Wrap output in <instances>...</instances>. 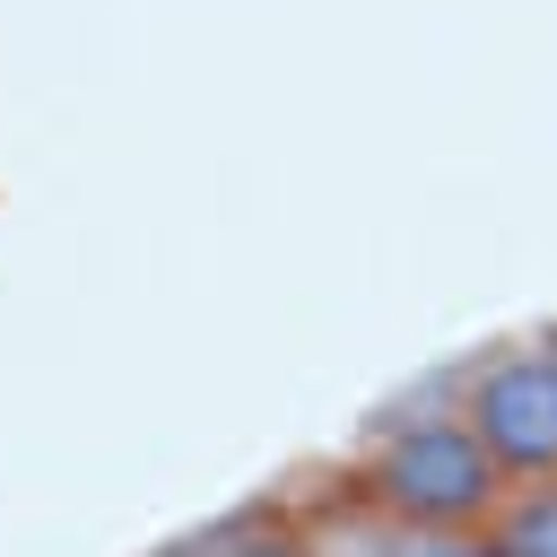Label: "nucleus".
<instances>
[{"label":"nucleus","mask_w":557,"mask_h":557,"mask_svg":"<svg viewBox=\"0 0 557 557\" xmlns=\"http://www.w3.org/2000/svg\"><path fill=\"white\" fill-rule=\"evenodd\" d=\"M339 479L400 531H487L496 505L513 496V479L496 470V453L479 444V426L461 409L453 366L435 383H418L409 400L374 409L366 435L339 453Z\"/></svg>","instance_id":"1"},{"label":"nucleus","mask_w":557,"mask_h":557,"mask_svg":"<svg viewBox=\"0 0 557 557\" xmlns=\"http://www.w3.org/2000/svg\"><path fill=\"white\" fill-rule=\"evenodd\" d=\"M453 383H461V409H470L479 444L496 453V470L513 487L557 479V322L461 357Z\"/></svg>","instance_id":"2"},{"label":"nucleus","mask_w":557,"mask_h":557,"mask_svg":"<svg viewBox=\"0 0 557 557\" xmlns=\"http://www.w3.org/2000/svg\"><path fill=\"white\" fill-rule=\"evenodd\" d=\"M487 548L496 557H557V479H531L496 505L487 522Z\"/></svg>","instance_id":"4"},{"label":"nucleus","mask_w":557,"mask_h":557,"mask_svg":"<svg viewBox=\"0 0 557 557\" xmlns=\"http://www.w3.org/2000/svg\"><path fill=\"white\" fill-rule=\"evenodd\" d=\"M374 557H496L487 531H392Z\"/></svg>","instance_id":"5"},{"label":"nucleus","mask_w":557,"mask_h":557,"mask_svg":"<svg viewBox=\"0 0 557 557\" xmlns=\"http://www.w3.org/2000/svg\"><path fill=\"white\" fill-rule=\"evenodd\" d=\"M148 557H313V548H305L296 496H252V505H226V513L174 531V540L148 548Z\"/></svg>","instance_id":"3"}]
</instances>
